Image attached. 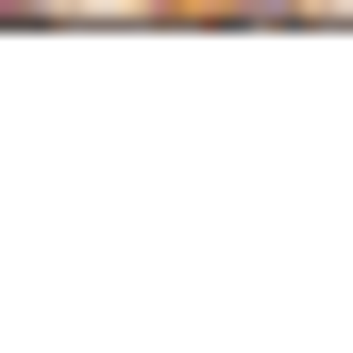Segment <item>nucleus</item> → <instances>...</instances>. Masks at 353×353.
Returning a JSON list of instances; mask_svg holds the SVG:
<instances>
[{
  "label": "nucleus",
  "instance_id": "nucleus-1",
  "mask_svg": "<svg viewBox=\"0 0 353 353\" xmlns=\"http://www.w3.org/2000/svg\"><path fill=\"white\" fill-rule=\"evenodd\" d=\"M0 17H168V0H0Z\"/></svg>",
  "mask_w": 353,
  "mask_h": 353
}]
</instances>
